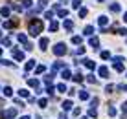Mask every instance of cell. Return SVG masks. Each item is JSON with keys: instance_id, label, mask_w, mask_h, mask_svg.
<instances>
[{"instance_id": "11", "label": "cell", "mask_w": 127, "mask_h": 119, "mask_svg": "<svg viewBox=\"0 0 127 119\" xmlns=\"http://www.w3.org/2000/svg\"><path fill=\"white\" fill-rule=\"evenodd\" d=\"M99 75H101V77H107V75H109V70H107V68H99Z\"/></svg>"}, {"instance_id": "24", "label": "cell", "mask_w": 127, "mask_h": 119, "mask_svg": "<svg viewBox=\"0 0 127 119\" xmlns=\"http://www.w3.org/2000/svg\"><path fill=\"white\" fill-rule=\"evenodd\" d=\"M123 20H125V22H127V13H125V15H123Z\"/></svg>"}, {"instance_id": "26", "label": "cell", "mask_w": 127, "mask_h": 119, "mask_svg": "<svg viewBox=\"0 0 127 119\" xmlns=\"http://www.w3.org/2000/svg\"><path fill=\"white\" fill-rule=\"evenodd\" d=\"M0 55H2V49H0Z\"/></svg>"}, {"instance_id": "18", "label": "cell", "mask_w": 127, "mask_h": 119, "mask_svg": "<svg viewBox=\"0 0 127 119\" xmlns=\"http://www.w3.org/2000/svg\"><path fill=\"white\" fill-rule=\"evenodd\" d=\"M63 106H65V108H66V110H70V108H72V103H70V101H66V103H65V104H63Z\"/></svg>"}, {"instance_id": "16", "label": "cell", "mask_w": 127, "mask_h": 119, "mask_svg": "<svg viewBox=\"0 0 127 119\" xmlns=\"http://www.w3.org/2000/svg\"><path fill=\"white\" fill-rule=\"evenodd\" d=\"M33 66H35V61H29L28 64H26V70H31Z\"/></svg>"}, {"instance_id": "8", "label": "cell", "mask_w": 127, "mask_h": 119, "mask_svg": "<svg viewBox=\"0 0 127 119\" xmlns=\"http://www.w3.org/2000/svg\"><path fill=\"white\" fill-rule=\"evenodd\" d=\"M59 29V24L57 22H52V24H50V31H57Z\"/></svg>"}, {"instance_id": "19", "label": "cell", "mask_w": 127, "mask_h": 119, "mask_svg": "<svg viewBox=\"0 0 127 119\" xmlns=\"http://www.w3.org/2000/svg\"><path fill=\"white\" fill-rule=\"evenodd\" d=\"M68 15V11H66V9H61V11H59V16H66Z\"/></svg>"}, {"instance_id": "14", "label": "cell", "mask_w": 127, "mask_h": 119, "mask_svg": "<svg viewBox=\"0 0 127 119\" xmlns=\"http://www.w3.org/2000/svg\"><path fill=\"white\" fill-rule=\"evenodd\" d=\"M92 31H94V28H92V26H87V28H85V35H90Z\"/></svg>"}, {"instance_id": "1", "label": "cell", "mask_w": 127, "mask_h": 119, "mask_svg": "<svg viewBox=\"0 0 127 119\" xmlns=\"http://www.w3.org/2000/svg\"><path fill=\"white\" fill-rule=\"evenodd\" d=\"M42 28H44V24L39 18H29L28 20V31L31 33L33 37H37L39 33H42Z\"/></svg>"}, {"instance_id": "4", "label": "cell", "mask_w": 127, "mask_h": 119, "mask_svg": "<svg viewBox=\"0 0 127 119\" xmlns=\"http://www.w3.org/2000/svg\"><path fill=\"white\" fill-rule=\"evenodd\" d=\"M83 64H85L87 68H90V70L94 68V62H92V61H88V59H85V61H83Z\"/></svg>"}, {"instance_id": "5", "label": "cell", "mask_w": 127, "mask_h": 119, "mask_svg": "<svg viewBox=\"0 0 127 119\" xmlns=\"http://www.w3.org/2000/svg\"><path fill=\"white\" fill-rule=\"evenodd\" d=\"M39 46H41L42 49H46V46H48V39H41V42H39Z\"/></svg>"}, {"instance_id": "17", "label": "cell", "mask_w": 127, "mask_h": 119, "mask_svg": "<svg viewBox=\"0 0 127 119\" xmlns=\"http://www.w3.org/2000/svg\"><path fill=\"white\" fill-rule=\"evenodd\" d=\"M72 42H74V44H79V42H81V37H72Z\"/></svg>"}, {"instance_id": "2", "label": "cell", "mask_w": 127, "mask_h": 119, "mask_svg": "<svg viewBox=\"0 0 127 119\" xmlns=\"http://www.w3.org/2000/svg\"><path fill=\"white\" fill-rule=\"evenodd\" d=\"M53 53H55V55H65L66 53V46L63 44V42L55 44V46H53Z\"/></svg>"}, {"instance_id": "9", "label": "cell", "mask_w": 127, "mask_h": 119, "mask_svg": "<svg viewBox=\"0 0 127 119\" xmlns=\"http://www.w3.org/2000/svg\"><path fill=\"white\" fill-rule=\"evenodd\" d=\"M98 24L99 26H105L107 24V16H99V18H98Z\"/></svg>"}, {"instance_id": "23", "label": "cell", "mask_w": 127, "mask_h": 119, "mask_svg": "<svg viewBox=\"0 0 127 119\" xmlns=\"http://www.w3.org/2000/svg\"><path fill=\"white\" fill-rule=\"evenodd\" d=\"M81 99H88V94H87V92H81Z\"/></svg>"}, {"instance_id": "27", "label": "cell", "mask_w": 127, "mask_h": 119, "mask_svg": "<svg viewBox=\"0 0 127 119\" xmlns=\"http://www.w3.org/2000/svg\"><path fill=\"white\" fill-rule=\"evenodd\" d=\"M0 35H2V31H0Z\"/></svg>"}, {"instance_id": "3", "label": "cell", "mask_w": 127, "mask_h": 119, "mask_svg": "<svg viewBox=\"0 0 127 119\" xmlns=\"http://www.w3.org/2000/svg\"><path fill=\"white\" fill-rule=\"evenodd\" d=\"M11 53H13V57H15L17 61H22V59H24V55H22V51H19V49H15V48L11 49Z\"/></svg>"}, {"instance_id": "7", "label": "cell", "mask_w": 127, "mask_h": 119, "mask_svg": "<svg viewBox=\"0 0 127 119\" xmlns=\"http://www.w3.org/2000/svg\"><path fill=\"white\" fill-rule=\"evenodd\" d=\"M28 84L35 88V86H39V81H37V79H29V81H28Z\"/></svg>"}, {"instance_id": "10", "label": "cell", "mask_w": 127, "mask_h": 119, "mask_svg": "<svg viewBox=\"0 0 127 119\" xmlns=\"http://www.w3.org/2000/svg\"><path fill=\"white\" fill-rule=\"evenodd\" d=\"M65 28H66V29L70 31V29L74 28V22H72V20H66V22H65Z\"/></svg>"}, {"instance_id": "20", "label": "cell", "mask_w": 127, "mask_h": 119, "mask_svg": "<svg viewBox=\"0 0 127 119\" xmlns=\"http://www.w3.org/2000/svg\"><path fill=\"white\" fill-rule=\"evenodd\" d=\"M79 4H81L79 0H74V2H72V8H79Z\"/></svg>"}, {"instance_id": "13", "label": "cell", "mask_w": 127, "mask_h": 119, "mask_svg": "<svg viewBox=\"0 0 127 119\" xmlns=\"http://www.w3.org/2000/svg\"><path fill=\"white\" fill-rule=\"evenodd\" d=\"M98 44H99V40H98L96 37H92V39H90V46H94V48H96Z\"/></svg>"}, {"instance_id": "22", "label": "cell", "mask_w": 127, "mask_h": 119, "mask_svg": "<svg viewBox=\"0 0 127 119\" xmlns=\"http://www.w3.org/2000/svg\"><path fill=\"white\" fill-rule=\"evenodd\" d=\"M4 94H6V95H11L13 92H11V88H6V90H4Z\"/></svg>"}, {"instance_id": "6", "label": "cell", "mask_w": 127, "mask_h": 119, "mask_svg": "<svg viewBox=\"0 0 127 119\" xmlns=\"http://www.w3.org/2000/svg\"><path fill=\"white\" fill-rule=\"evenodd\" d=\"M0 15L2 16H9V8H2L0 9Z\"/></svg>"}, {"instance_id": "15", "label": "cell", "mask_w": 127, "mask_h": 119, "mask_svg": "<svg viewBox=\"0 0 127 119\" xmlns=\"http://www.w3.org/2000/svg\"><path fill=\"white\" fill-rule=\"evenodd\" d=\"M63 79H72V75H70V71H68V70L63 71Z\"/></svg>"}, {"instance_id": "21", "label": "cell", "mask_w": 127, "mask_h": 119, "mask_svg": "<svg viewBox=\"0 0 127 119\" xmlns=\"http://www.w3.org/2000/svg\"><path fill=\"white\" fill-rule=\"evenodd\" d=\"M44 71V66H37V73H42Z\"/></svg>"}, {"instance_id": "12", "label": "cell", "mask_w": 127, "mask_h": 119, "mask_svg": "<svg viewBox=\"0 0 127 119\" xmlns=\"http://www.w3.org/2000/svg\"><path fill=\"white\" fill-rule=\"evenodd\" d=\"M111 11H112V13H120V6H118V4H112V6H111Z\"/></svg>"}, {"instance_id": "25", "label": "cell", "mask_w": 127, "mask_h": 119, "mask_svg": "<svg viewBox=\"0 0 127 119\" xmlns=\"http://www.w3.org/2000/svg\"><path fill=\"white\" fill-rule=\"evenodd\" d=\"M22 119H29V117H28V115H24V117H22Z\"/></svg>"}]
</instances>
